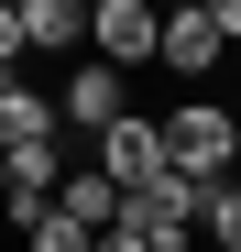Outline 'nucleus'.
Wrapping results in <instances>:
<instances>
[{
    "label": "nucleus",
    "mask_w": 241,
    "mask_h": 252,
    "mask_svg": "<svg viewBox=\"0 0 241 252\" xmlns=\"http://www.w3.org/2000/svg\"><path fill=\"white\" fill-rule=\"evenodd\" d=\"M44 99H55V121H77V132H99L110 110H132V77H120L110 55H88V44H77V55H66V77H55Z\"/></svg>",
    "instance_id": "obj_2"
},
{
    "label": "nucleus",
    "mask_w": 241,
    "mask_h": 252,
    "mask_svg": "<svg viewBox=\"0 0 241 252\" xmlns=\"http://www.w3.org/2000/svg\"><path fill=\"white\" fill-rule=\"evenodd\" d=\"M11 22H22V55H44V66L88 44V0H11Z\"/></svg>",
    "instance_id": "obj_5"
},
{
    "label": "nucleus",
    "mask_w": 241,
    "mask_h": 252,
    "mask_svg": "<svg viewBox=\"0 0 241 252\" xmlns=\"http://www.w3.org/2000/svg\"><path fill=\"white\" fill-rule=\"evenodd\" d=\"M0 66H22V22H11V0H0Z\"/></svg>",
    "instance_id": "obj_9"
},
{
    "label": "nucleus",
    "mask_w": 241,
    "mask_h": 252,
    "mask_svg": "<svg viewBox=\"0 0 241 252\" xmlns=\"http://www.w3.org/2000/svg\"><path fill=\"white\" fill-rule=\"evenodd\" d=\"M88 143H99V176H110V187H132L143 164L165 154V143H153V110H110L99 132H88Z\"/></svg>",
    "instance_id": "obj_6"
},
{
    "label": "nucleus",
    "mask_w": 241,
    "mask_h": 252,
    "mask_svg": "<svg viewBox=\"0 0 241 252\" xmlns=\"http://www.w3.org/2000/svg\"><path fill=\"white\" fill-rule=\"evenodd\" d=\"M55 164H66L55 132H22V143H0V187H55Z\"/></svg>",
    "instance_id": "obj_8"
},
{
    "label": "nucleus",
    "mask_w": 241,
    "mask_h": 252,
    "mask_svg": "<svg viewBox=\"0 0 241 252\" xmlns=\"http://www.w3.org/2000/svg\"><path fill=\"white\" fill-rule=\"evenodd\" d=\"M186 187H197L186 164H165V154H153L143 176L120 187V220H132V230H153V241H186Z\"/></svg>",
    "instance_id": "obj_3"
},
{
    "label": "nucleus",
    "mask_w": 241,
    "mask_h": 252,
    "mask_svg": "<svg viewBox=\"0 0 241 252\" xmlns=\"http://www.w3.org/2000/svg\"><path fill=\"white\" fill-rule=\"evenodd\" d=\"M186 241L197 252H241V187L230 176H197L186 187Z\"/></svg>",
    "instance_id": "obj_7"
},
{
    "label": "nucleus",
    "mask_w": 241,
    "mask_h": 252,
    "mask_svg": "<svg viewBox=\"0 0 241 252\" xmlns=\"http://www.w3.org/2000/svg\"><path fill=\"white\" fill-rule=\"evenodd\" d=\"M153 143H165V164H186V176H230L241 164V121L219 99H176V110H153Z\"/></svg>",
    "instance_id": "obj_1"
},
{
    "label": "nucleus",
    "mask_w": 241,
    "mask_h": 252,
    "mask_svg": "<svg viewBox=\"0 0 241 252\" xmlns=\"http://www.w3.org/2000/svg\"><path fill=\"white\" fill-rule=\"evenodd\" d=\"M153 11L165 0H88V55H110L120 77L153 66Z\"/></svg>",
    "instance_id": "obj_4"
}]
</instances>
